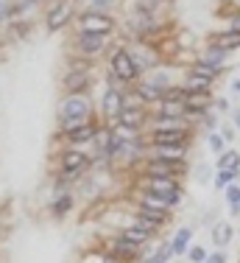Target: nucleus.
<instances>
[{"mask_svg":"<svg viewBox=\"0 0 240 263\" xmlns=\"http://www.w3.org/2000/svg\"><path fill=\"white\" fill-rule=\"evenodd\" d=\"M112 73L120 79V81H131V79H137L140 73H137V67H134V59H131V53L126 51V48H117V51H112Z\"/></svg>","mask_w":240,"mask_h":263,"instance_id":"obj_1","label":"nucleus"},{"mask_svg":"<svg viewBox=\"0 0 240 263\" xmlns=\"http://www.w3.org/2000/svg\"><path fill=\"white\" fill-rule=\"evenodd\" d=\"M115 28V23H112V17H106L104 11H87L84 17H81V34H109V31Z\"/></svg>","mask_w":240,"mask_h":263,"instance_id":"obj_2","label":"nucleus"},{"mask_svg":"<svg viewBox=\"0 0 240 263\" xmlns=\"http://www.w3.org/2000/svg\"><path fill=\"white\" fill-rule=\"evenodd\" d=\"M87 112H90V104H87L84 98L73 96V98H67V101L62 104V121L67 123V129H73L81 118H87Z\"/></svg>","mask_w":240,"mask_h":263,"instance_id":"obj_3","label":"nucleus"},{"mask_svg":"<svg viewBox=\"0 0 240 263\" xmlns=\"http://www.w3.org/2000/svg\"><path fill=\"white\" fill-rule=\"evenodd\" d=\"M70 11H73L70 0H56V3L50 6V11H48V31L65 28L67 23H70Z\"/></svg>","mask_w":240,"mask_h":263,"instance_id":"obj_4","label":"nucleus"},{"mask_svg":"<svg viewBox=\"0 0 240 263\" xmlns=\"http://www.w3.org/2000/svg\"><path fill=\"white\" fill-rule=\"evenodd\" d=\"M210 106H212V90H207V92H187V98H185L187 115H207Z\"/></svg>","mask_w":240,"mask_h":263,"instance_id":"obj_5","label":"nucleus"},{"mask_svg":"<svg viewBox=\"0 0 240 263\" xmlns=\"http://www.w3.org/2000/svg\"><path fill=\"white\" fill-rule=\"evenodd\" d=\"M154 157L156 160H168V162H185L187 146H185V143H165V146H154Z\"/></svg>","mask_w":240,"mask_h":263,"instance_id":"obj_6","label":"nucleus"},{"mask_svg":"<svg viewBox=\"0 0 240 263\" xmlns=\"http://www.w3.org/2000/svg\"><path fill=\"white\" fill-rule=\"evenodd\" d=\"M193 129H156L154 132V146H165V143H185L190 140Z\"/></svg>","mask_w":240,"mask_h":263,"instance_id":"obj_7","label":"nucleus"},{"mask_svg":"<svg viewBox=\"0 0 240 263\" xmlns=\"http://www.w3.org/2000/svg\"><path fill=\"white\" fill-rule=\"evenodd\" d=\"M143 121H145V112H143V106H126V109L117 115V123H120V129H126V132H131V129H140V126H143Z\"/></svg>","mask_w":240,"mask_h":263,"instance_id":"obj_8","label":"nucleus"},{"mask_svg":"<svg viewBox=\"0 0 240 263\" xmlns=\"http://www.w3.org/2000/svg\"><path fill=\"white\" fill-rule=\"evenodd\" d=\"M162 221H168V218L159 216V213H148V210H140L134 216V227H140V230H145V233H151V235L162 227Z\"/></svg>","mask_w":240,"mask_h":263,"instance_id":"obj_9","label":"nucleus"},{"mask_svg":"<svg viewBox=\"0 0 240 263\" xmlns=\"http://www.w3.org/2000/svg\"><path fill=\"white\" fill-rule=\"evenodd\" d=\"M148 191L156 196H170V193H179V182L173 177H148Z\"/></svg>","mask_w":240,"mask_h":263,"instance_id":"obj_10","label":"nucleus"},{"mask_svg":"<svg viewBox=\"0 0 240 263\" xmlns=\"http://www.w3.org/2000/svg\"><path fill=\"white\" fill-rule=\"evenodd\" d=\"M87 84H90V73L87 70H70L65 76V90L70 96H78L81 90H87Z\"/></svg>","mask_w":240,"mask_h":263,"instance_id":"obj_11","label":"nucleus"},{"mask_svg":"<svg viewBox=\"0 0 240 263\" xmlns=\"http://www.w3.org/2000/svg\"><path fill=\"white\" fill-rule=\"evenodd\" d=\"M170 208L168 196H156V193H145V196L140 199V210H148V213H159V216H165Z\"/></svg>","mask_w":240,"mask_h":263,"instance_id":"obj_12","label":"nucleus"},{"mask_svg":"<svg viewBox=\"0 0 240 263\" xmlns=\"http://www.w3.org/2000/svg\"><path fill=\"white\" fill-rule=\"evenodd\" d=\"M182 162H168V160H151L148 162V177H176Z\"/></svg>","mask_w":240,"mask_h":263,"instance_id":"obj_13","label":"nucleus"},{"mask_svg":"<svg viewBox=\"0 0 240 263\" xmlns=\"http://www.w3.org/2000/svg\"><path fill=\"white\" fill-rule=\"evenodd\" d=\"M212 45H218V48H224V51L226 53H232V51H235V48H240V31H224V34H215V36H212Z\"/></svg>","mask_w":240,"mask_h":263,"instance_id":"obj_14","label":"nucleus"},{"mask_svg":"<svg viewBox=\"0 0 240 263\" xmlns=\"http://www.w3.org/2000/svg\"><path fill=\"white\" fill-rule=\"evenodd\" d=\"M123 109H126L123 96H120L117 90H109V92H106V96H104V112H106V118H117Z\"/></svg>","mask_w":240,"mask_h":263,"instance_id":"obj_15","label":"nucleus"},{"mask_svg":"<svg viewBox=\"0 0 240 263\" xmlns=\"http://www.w3.org/2000/svg\"><path fill=\"white\" fill-rule=\"evenodd\" d=\"M98 129L92 126V123H78V126L67 129V137H70V143H87V140H95Z\"/></svg>","mask_w":240,"mask_h":263,"instance_id":"obj_16","label":"nucleus"},{"mask_svg":"<svg viewBox=\"0 0 240 263\" xmlns=\"http://www.w3.org/2000/svg\"><path fill=\"white\" fill-rule=\"evenodd\" d=\"M87 165V157L81 152H65V157H62V168H65V174H78L81 168Z\"/></svg>","mask_w":240,"mask_h":263,"instance_id":"obj_17","label":"nucleus"},{"mask_svg":"<svg viewBox=\"0 0 240 263\" xmlns=\"http://www.w3.org/2000/svg\"><path fill=\"white\" fill-rule=\"evenodd\" d=\"M226 56H229V53H226L224 48H218V45H212V42H210V45L204 48V53H201V62H207V65H212V67H224L226 65Z\"/></svg>","mask_w":240,"mask_h":263,"instance_id":"obj_18","label":"nucleus"},{"mask_svg":"<svg viewBox=\"0 0 240 263\" xmlns=\"http://www.w3.org/2000/svg\"><path fill=\"white\" fill-rule=\"evenodd\" d=\"M137 96H140L145 104L162 101V90L156 84H151V81H137Z\"/></svg>","mask_w":240,"mask_h":263,"instance_id":"obj_19","label":"nucleus"},{"mask_svg":"<svg viewBox=\"0 0 240 263\" xmlns=\"http://www.w3.org/2000/svg\"><path fill=\"white\" fill-rule=\"evenodd\" d=\"M187 115L185 104H176V101H159V118H170V121H182Z\"/></svg>","mask_w":240,"mask_h":263,"instance_id":"obj_20","label":"nucleus"},{"mask_svg":"<svg viewBox=\"0 0 240 263\" xmlns=\"http://www.w3.org/2000/svg\"><path fill=\"white\" fill-rule=\"evenodd\" d=\"M78 48L84 53H98L104 48V34H81L78 36Z\"/></svg>","mask_w":240,"mask_h":263,"instance_id":"obj_21","label":"nucleus"},{"mask_svg":"<svg viewBox=\"0 0 240 263\" xmlns=\"http://www.w3.org/2000/svg\"><path fill=\"white\" fill-rule=\"evenodd\" d=\"M190 73L193 76H204V79H210V81H215L221 73H224V67H212V65H207V62H193L190 65Z\"/></svg>","mask_w":240,"mask_h":263,"instance_id":"obj_22","label":"nucleus"},{"mask_svg":"<svg viewBox=\"0 0 240 263\" xmlns=\"http://www.w3.org/2000/svg\"><path fill=\"white\" fill-rule=\"evenodd\" d=\"M123 241H129V243H134V247H143L145 241H151V233H145V230L140 227H129V230H123Z\"/></svg>","mask_w":240,"mask_h":263,"instance_id":"obj_23","label":"nucleus"},{"mask_svg":"<svg viewBox=\"0 0 240 263\" xmlns=\"http://www.w3.org/2000/svg\"><path fill=\"white\" fill-rule=\"evenodd\" d=\"M218 168L221 171H240V154L237 152H224L218 157Z\"/></svg>","mask_w":240,"mask_h":263,"instance_id":"obj_24","label":"nucleus"},{"mask_svg":"<svg viewBox=\"0 0 240 263\" xmlns=\"http://www.w3.org/2000/svg\"><path fill=\"white\" fill-rule=\"evenodd\" d=\"M185 90L187 92H207V90H212V81L210 79H204V76H187V84H185Z\"/></svg>","mask_w":240,"mask_h":263,"instance_id":"obj_25","label":"nucleus"},{"mask_svg":"<svg viewBox=\"0 0 240 263\" xmlns=\"http://www.w3.org/2000/svg\"><path fill=\"white\" fill-rule=\"evenodd\" d=\"M190 238H193V230L190 227H182L179 233H176V238H173V252L176 255H182V252H187V243H190Z\"/></svg>","mask_w":240,"mask_h":263,"instance_id":"obj_26","label":"nucleus"},{"mask_svg":"<svg viewBox=\"0 0 240 263\" xmlns=\"http://www.w3.org/2000/svg\"><path fill=\"white\" fill-rule=\"evenodd\" d=\"M137 249H140V247H134V243L123 241V238L112 243V252H115L117 258H134V255H137Z\"/></svg>","mask_w":240,"mask_h":263,"instance_id":"obj_27","label":"nucleus"},{"mask_svg":"<svg viewBox=\"0 0 240 263\" xmlns=\"http://www.w3.org/2000/svg\"><path fill=\"white\" fill-rule=\"evenodd\" d=\"M212 241L218 243V247H224V243H229L232 241V227L226 221H221L215 224V230H212Z\"/></svg>","mask_w":240,"mask_h":263,"instance_id":"obj_28","label":"nucleus"},{"mask_svg":"<svg viewBox=\"0 0 240 263\" xmlns=\"http://www.w3.org/2000/svg\"><path fill=\"white\" fill-rule=\"evenodd\" d=\"M187 98V90L185 87H168L165 92H162V101H176V104H185Z\"/></svg>","mask_w":240,"mask_h":263,"instance_id":"obj_29","label":"nucleus"},{"mask_svg":"<svg viewBox=\"0 0 240 263\" xmlns=\"http://www.w3.org/2000/svg\"><path fill=\"white\" fill-rule=\"evenodd\" d=\"M70 208H73V199H70V196H65V193H62V196L56 199V204H53V213H56V216H65V213L70 210Z\"/></svg>","mask_w":240,"mask_h":263,"instance_id":"obj_30","label":"nucleus"},{"mask_svg":"<svg viewBox=\"0 0 240 263\" xmlns=\"http://www.w3.org/2000/svg\"><path fill=\"white\" fill-rule=\"evenodd\" d=\"M226 199H229L232 208H240V187L235 185H226Z\"/></svg>","mask_w":240,"mask_h":263,"instance_id":"obj_31","label":"nucleus"},{"mask_svg":"<svg viewBox=\"0 0 240 263\" xmlns=\"http://www.w3.org/2000/svg\"><path fill=\"white\" fill-rule=\"evenodd\" d=\"M235 177H237V171H218V179H215V185H218V187H226V185H229Z\"/></svg>","mask_w":240,"mask_h":263,"instance_id":"obj_32","label":"nucleus"},{"mask_svg":"<svg viewBox=\"0 0 240 263\" xmlns=\"http://www.w3.org/2000/svg\"><path fill=\"white\" fill-rule=\"evenodd\" d=\"M170 255H173V247H170V243H165V247H162L159 252L154 255V263H168Z\"/></svg>","mask_w":240,"mask_h":263,"instance_id":"obj_33","label":"nucleus"},{"mask_svg":"<svg viewBox=\"0 0 240 263\" xmlns=\"http://www.w3.org/2000/svg\"><path fill=\"white\" fill-rule=\"evenodd\" d=\"M210 148L215 154H224V137H221V135H210Z\"/></svg>","mask_w":240,"mask_h":263,"instance_id":"obj_34","label":"nucleus"},{"mask_svg":"<svg viewBox=\"0 0 240 263\" xmlns=\"http://www.w3.org/2000/svg\"><path fill=\"white\" fill-rule=\"evenodd\" d=\"M190 260H193V263H201V260H207V252H204L201 247H193V249H190Z\"/></svg>","mask_w":240,"mask_h":263,"instance_id":"obj_35","label":"nucleus"},{"mask_svg":"<svg viewBox=\"0 0 240 263\" xmlns=\"http://www.w3.org/2000/svg\"><path fill=\"white\" fill-rule=\"evenodd\" d=\"M204 263H226V255L224 252H212V255H207Z\"/></svg>","mask_w":240,"mask_h":263,"instance_id":"obj_36","label":"nucleus"},{"mask_svg":"<svg viewBox=\"0 0 240 263\" xmlns=\"http://www.w3.org/2000/svg\"><path fill=\"white\" fill-rule=\"evenodd\" d=\"M81 263H109V260H104L101 255H87V258L81 260Z\"/></svg>","mask_w":240,"mask_h":263,"instance_id":"obj_37","label":"nucleus"},{"mask_svg":"<svg viewBox=\"0 0 240 263\" xmlns=\"http://www.w3.org/2000/svg\"><path fill=\"white\" fill-rule=\"evenodd\" d=\"M215 106H218V112H226V109H229V101H226V98H218Z\"/></svg>","mask_w":240,"mask_h":263,"instance_id":"obj_38","label":"nucleus"},{"mask_svg":"<svg viewBox=\"0 0 240 263\" xmlns=\"http://www.w3.org/2000/svg\"><path fill=\"white\" fill-rule=\"evenodd\" d=\"M221 137H224V140H226V143H229V140H232V137H235V132H232V129H224V132H221Z\"/></svg>","mask_w":240,"mask_h":263,"instance_id":"obj_39","label":"nucleus"},{"mask_svg":"<svg viewBox=\"0 0 240 263\" xmlns=\"http://www.w3.org/2000/svg\"><path fill=\"white\" fill-rule=\"evenodd\" d=\"M232 31H240V11L232 17Z\"/></svg>","mask_w":240,"mask_h":263,"instance_id":"obj_40","label":"nucleus"},{"mask_svg":"<svg viewBox=\"0 0 240 263\" xmlns=\"http://www.w3.org/2000/svg\"><path fill=\"white\" fill-rule=\"evenodd\" d=\"M92 3H95V6H101V9H104V6H112V3H115V0H92Z\"/></svg>","mask_w":240,"mask_h":263,"instance_id":"obj_41","label":"nucleus"},{"mask_svg":"<svg viewBox=\"0 0 240 263\" xmlns=\"http://www.w3.org/2000/svg\"><path fill=\"white\" fill-rule=\"evenodd\" d=\"M232 118H235V126L240 129V106H237V109H235V112H232Z\"/></svg>","mask_w":240,"mask_h":263,"instance_id":"obj_42","label":"nucleus"},{"mask_svg":"<svg viewBox=\"0 0 240 263\" xmlns=\"http://www.w3.org/2000/svg\"><path fill=\"white\" fill-rule=\"evenodd\" d=\"M232 84H235V92H240V79H235Z\"/></svg>","mask_w":240,"mask_h":263,"instance_id":"obj_43","label":"nucleus"}]
</instances>
